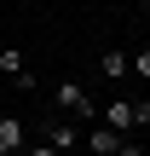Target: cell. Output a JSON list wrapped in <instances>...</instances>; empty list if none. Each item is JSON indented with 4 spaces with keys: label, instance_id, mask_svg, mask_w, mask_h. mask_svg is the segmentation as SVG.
Wrapping results in <instances>:
<instances>
[{
    "label": "cell",
    "instance_id": "cell-2",
    "mask_svg": "<svg viewBox=\"0 0 150 156\" xmlns=\"http://www.w3.org/2000/svg\"><path fill=\"white\" fill-rule=\"evenodd\" d=\"M40 139H46V145H52V151H75V145H81V133H75V122H69V116H52V122H46V127H40Z\"/></svg>",
    "mask_w": 150,
    "mask_h": 156
},
{
    "label": "cell",
    "instance_id": "cell-10",
    "mask_svg": "<svg viewBox=\"0 0 150 156\" xmlns=\"http://www.w3.org/2000/svg\"><path fill=\"white\" fill-rule=\"evenodd\" d=\"M116 156H150L145 145H133V139H121V145H116Z\"/></svg>",
    "mask_w": 150,
    "mask_h": 156
},
{
    "label": "cell",
    "instance_id": "cell-7",
    "mask_svg": "<svg viewBox=\"0 0 150 156\" xmlns=\"http://www.w3.org/2000/svg\"><path fill=\"white\" fill-rule=\"evenodd\" d=\"M23 69H29V64H23V52H17V46H0V75L12 81V75H23Z\"/></svg>",
    "mask_w": 150,
    "mask_h": 156
},
{
    "label": "cell",
    "instance_id": "cell-4",
    "mask_svg": "<svg viewBox=\"0 0 150 156\" xmlns=\"http://www.w3.org/2000/svg\"><path fill=\"white\" fill-rule=\"evenodd\" d=\"M17 151H23V122L0 116V156H17Z\"/></svg>",
    "mask_w": 150,
    "mask_h": 156
},
{
    "label": "cell",
    "instance_id": "cell-5",
    "mask_svg": "<svg viewBox=\"0 0 150 156\" xmlns=\"http://www.w3.org/2000/svg\"><path fill=\"white\" fill-rule=\"evenodd\" d=\"M127 69H133V52H104V58H98V75H104V81H121Z\"/></svg>",
    "mask_w": 150,
    "mask_h": 156
},
{
    "label": "cell",
    "instance_id": "cell-11",
    "mask_svg": "<svg viewBox=\"0 0 150 156\" xmlns=\"http://www.w3.org/2000/svg\"><path fill=\"white\" fill-rule=\"evenodd\" d=\"M29 156H64V151H52V145H46V139H40V145H35V151Z\"/></svg>",
    "mask_w": 150,
    "mask_h": 156
},
{
    "label": "cell",
    "instance_id": "cell-1",
    "mask_svg": "<svg viewBox=\"0 0 150 156\" xmlns=\"http://www.w3.org/2000/svg\"><path fill=\"white\" fill-rule=\"evenodd\" d=\"M52 98H58V110H69L75 122H87V116H98V110H92V98H87V87H81V81H69V75H64V81L52 87Z\"/></svg>",
    "mask_w": 150,
    "mask_h": 156
},
{
    "label": "cell",
    "instance_id": "cell-12",
    "mask_svg": "<svg viewBox=\"0 0 150 156\" xmlns=\"http://www.w3.org/2000/svg\"><path fill=\"white\" fill-rule=\"evenodd\" d=\"M145 17H150V0H145Z\"/></svg>",
    "mask_w": 150,
    "mask_h": 156
},
{
    "label": "cell",
    "instance_id": "cell-8",
    "mask_svg": "<svg viewBox=\"0 0 150 156\" xmlns=\"http://www.w3.org/2000/svg\"><path fill=\"white\" fill-rule=\"evenodd\" d=\"M133 75H145V81H150V46H139V52H133Z\"/></svg>",
    "mask_w": 150,
    "mask_h": 156
},
{
    "label": "cell",
    "instance_id": "cell-9",
    "mask_svg": "<svg viewBox=\"0 0 150 156\" xmlns=\"http://www.w3.org/2000/svg\"><path fill=\"white\" fill-rule=\"evenodd\" d=\"M133 122H139V127H150V98H133Z\"/></svg>",
    "mask_w": 150,
    "mask_h": 156
},
{
    "label": "cell",
    "instance_id": "cell-6",
    "mask_svg": "<svg viewBox=\"0 0 150 156\" xmlns=\"http://www.w3.org/2000/svg\"><path fill=\"white\" fill-rule=\"evenodd\" d=\"M127 133H116V127H92L87 133V151H98V156H116V145H121Z\"/></svg>",
    "mask_w": 150,
    "mask_h": 156
},
{
    "label": "cell",
    "instance_id": "cell-3",
    "mask_svg": "<svg viewBox=\"0 0 150 156\" xmlns=\"http://www.w3.org/2000/svg\"><path fill=\"white\" fill-rule=\"evenodd\" d=\"M98 116H104V127H116V133H133L139 122H133V98H110V104H98Z\"/></svg>",
    "mask_w": 150,
    "mask_h": 156
}]
</instances>
